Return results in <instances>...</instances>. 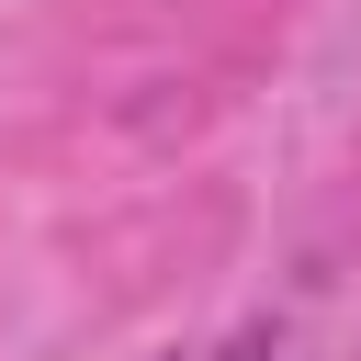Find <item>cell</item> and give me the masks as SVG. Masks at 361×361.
I'll return each instance as SVG.
<instances>
[{
  "label": "cell",
  "instance_id": "1",
  "mask_svg": "<svg viewBox=\"0 0 361 361\" xmlns=\"http://www.w3.org/2000/svg\"><path fill=\"white\" fill-rule=\"evenodd\" d=\"M158 361H180V350H158Z\"/></svg>",
  "mask_w": 361,
  "mask_h": 361
}]
</instances>
